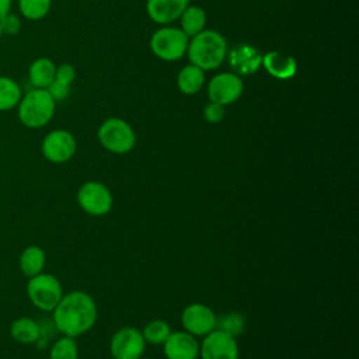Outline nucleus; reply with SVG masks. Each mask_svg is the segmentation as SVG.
<instances>
[{
	"label": "nucleus",
	"instance_id": "nucleus-1",
	"mask_svg": "<svg viewBox=\"0 0 359 359\" xmlns=\"http://www.w3.org/2000/svg\"><path fill=\"white\" fill-rule=\"evenodd\" d=\"M52 311L56 331L72 338L88 332L94 327L98 314L94 299L83 290L63 294Z\"/></svg>",
	"mask_w": 359,
	"mask_h": 359
},
{
	"label": "nucleus",
	"instance_id": "nucleus-2",
	"mask_svg": "<svg viewBox=\"0 0 359 359\" xmlns=\"http://www.w3.org/2000/svg\"><path fill=\"white\" fill-rule=\"evenodd\" d=\"M191 65L199 69L213 70L217 69L227 56V42L224 36L212 29H203L191 38L187 48Z\"/></svg>",
	"mask_w": 359,
	"mask_h": 359
},
{
	"label": "nucleus",
	"instance_id": "nucleus-3",
	"mask_svg": "<svg viewBox=\"0 0 359 359\" xmlns=\"http://www.w3.org/2000/svg\"><path fill=\"white\" fill-rule=\"evenodd\" d=\"M17 107L21 123L36 129L45 126L53 118L56 101L46 88H32L21 97Z\"/></svg>",
	"mask_w": 359,
	"mask_h": 359
},
{
	"label": "nucleus",
	"instance_id": "nucleus-4",
	"mask_svg": "<svg viewBox=\"0 0 359 359\" xmlns=\"http://www.w3.org/2000/svg\"><path fill=\"white\" fill-rule=\"evenodd\" d=\"M101 146L114 154H126L136 144L133 128L121 118H108L98 128Z\"/></svg>",
	"mask_w": 359,
	"mask_h": 359
},
{
	"label": "nucleus",
	"instance_id": "nucleus-5",
	"mask_svg": "<svg viewBox=\"0 0 359 359\" xmlns=\"http://www.w3.org/2000/svg\"><path fill=\"white\" fill-rule=\"evenodd\" d=\"M27 293L31 303L42 310L52 311L63 296V289L59 279L50 273H38L29 278Z\"/></svg>",
	"mask_w": 359,
	"mask_h": 359
},
{
	"label": "nucleus",
	"instance_id": "nucleus-6",
	"mask_svg": "<svg viewBox=\"0 0 359 359\" xmlns=\"http://www.w3.org/2000/svg\"><path fill=\"white\" fill-rule=\"evenodd\" d=\"M188 42L189 38L182 32L181 28L163 27L151 35L150 48L158 59L174 62L184 56Z\"/></svg>",
	"mask_w": 359,
	"mask_h": 359
},
{
	"label": "nucleus",
	"instance_id": "nucleus-7",
	"mask_svg": "<svg viewBox=\"0 0 359 359\" xmlns=\"http://www.w3.org/2000/svg\"><path fill=\"white\" fill-rule=\"evenodd\" d=\"M79 206L90 216H105L114 205L112 192L100 181H87L77 191Z\"/></svg>",
	"mask_w": 359,
	"mask_h": 359
},
{
	"label": "nucleus",
	"instance_id": "nucleus-8",
	"mask_svg": "<svg viewBox=\"0 0 359 359\" xmlns=\"http://www.w3.org/2000/svg\"><path fill=\"white\" fill-rule=\"evenodd\" d=\"M146 349L142 331L135 327H122L109 341V352L114 359H140Z\"/></svg>",
	"mask_w": 359,
	"mask_h": 359
},
{
	"label": "nucleus",
	"instance_id": "nucleus-9",
	"mask_svg": "<svg viewBox=\"0 0 359 359\" xmlns=\"http://www.w3.org/2000/svg\"><path fill=\"white\" fill-rule=\"evenodd\" d=\"M41 149L46 160L55 164H62L74 156L77 143L70 132L65 129H56L43 137Z\"/></svg>",
	"mask_w": 359,
	"mask_h": 359
},
{
	"label": "nucleus",
	"instance_id": "nucleus-10",
	"mask_svg": "<svg viewBox=\"0 0 359 359\" xmlns=\"http://www.w3.org/2000/svg\"><path fill=\"white\" fill-rule=\"evenodd\" d=\"M216 314L203 303H191L181 313V324L194 337H205L216 328Z\"/></svg>",
	"mask_w": 359,
	"mask_h": 359
},
{
	"label": "nucleus",
	"instance_id": "nucleus-11",
	"mask_svg": "<svg viewBox=\"0 0 359 359\" xmlns=\"http://www.w3.org/2000/svg\"><path fill=\"white\" fill-rule=\"evenodd\" d=\"M243 80L233 72L216 74L208 86V95L212 102L223 107L236 102L243 94Z\"/></svg>",
	"mask_w": 359,
	"mask_h": 359
},
{
	"label": "nucleus",
	"instance_id": "nucleus-12",
	"mask_svg": "<svg viewBox=\"0 0 359 359\" xmlns=\"http://www.w3.org/2000/svg\"><path fill=\"white\" fill-rule=\"evenodd\" d=\"M240 349L234 337L219 330H213L203 337L199 345V356L202 359H238Z\"/></svg>",
	"mask_w": 359,
	"mask_h": 359
},
{
	"label": "nucleus",
	"instance_id": "nucleus-13",
	"mask_svg": "<svg viewBox=\"0 0 359 359\" xmlns=\"http://www.w3.org/2000/svg\"><path fill=\"white\" fill-rule=\"evenodd\" d=\"M163 352L167 359H198L199 342L187 331H171L163 344Z\"/></svg>",
	"mask_w": 359,
	"mask_h": 359
},
{
	"label": "nucleus",
	"instance_id": "nucleus-14",
	"mask_svg": "<svg viewBox=\"0 0 359 359\" xmlns=\"http://www.w3.org/2000/svg\"><path fill=\"white\" fill-rule=\"evenodd\" d=\"M262 63V55L251 45L240 43L229 53V65L237 76L254 74Z\"/></svg>",
	"mask_w": 359,
	"mask_h": 359
},
{
	"label": "nucleus",
	"instance_id": "nucleus-15",
	"mask_svg": "<svg viewBox=\"0 0 359 359\" xmlns=\"http://www.w3.org/2000/svg\"><path fill=\"white\" fill-rule=\"evenodd\" d=\"M189 6V0H147L146 10L157 24H168L180 18L182 11Z\"/></svg>",
	"mask_w": 359,
	"mask_h": 359
},
{
	"label": "nucleus",
	"instance_id": "nucleus-16",
	"mask_svg": "<svg viewBox=\"0 0 359 359\" xmlns=\"http://www.w3.org/2000/svg\"><path fill=\"white\" fill-rule=\"evenodd\" d=\"M265 70L275 79L279 80H287L292 79L296 72H297V63L294 57L287 56L282 52L272 50L268 52L262 56V63H261Z\"/></svg>",
	"mask_w": 359,
	"mask_h": 359
},
{
	"label": "nucleus",
	"instance_id": "nucleus-17",
	"mask_svg": "<svg viewBox=\"0 0 359 359\" xmlns=\"http://www.w3.org/2000/svg\"><path fill=\"white\" fill-rule=\"evenodd\" d=\"M76 79V70L72 65L63 63L56 67L55 79L46 88L55 101H63L70 94V86Z\"/></svg>",
	"mask_w": 359,
	"mask_h": 359
},
{
	"label": "nucleus",
	"instance_id": "nucleus-18",
	"mask_svg": "<svg viewBox=\"0 0 359 359\" xmlns=\"http://www.w3.org/2000/svg\"><path fill=\"white\" fill-rule=\"evenodd\" d=\"M56 73L55 63L48 57L35 59L28 69V79L34 88H48Z\"/></svg>",
	"mask_w": 359,
	"mask_h": 359
},
{
	"label": "nucleus",
	"instance_id": "nucleus-19",
	"mask_svg": "<svg viewBox=\"0 0 359 359\" xmlns=\"http://www.w3.org/2000/svg\"><path fill=\"white\" fill-rule=\"evenodd\" d=\"M10 334L20 344H35L41 338V325L29 317H20L13 321Z\"/></svg>",
	"mask_w": 359,
	"mask_h": 359
},
{
	"label": "nucleus",
	"instance_id": "nucleus-20",
	"mask_svg": "<svg viewBox=\"0 0 359 359\" xmlns=\"http://www.w3.org/2000/svg\"><path fill=\"white\" fill-rule=\"evenodd\" d=\"M205 83V73L195 65H188L181 69L177 77V84L181 93L192 95L196 94Z\"/></svg>",
	"mask_w": 359,
	"mask_h": 359
},
{
	"label": "nucleus",
	"instance_id": "nucleus-21",
	"mask_svg": "<svg viewBox=\"0 0 359 359\" xmlns=\"http://www.w3.org/2000/svg\"><path fill=\"white\" fill-rule=\"evenodd\" d=\"M45 261H46V257L43 250L38 245H29L20 255L21 272L25 276L32 278L42 272L45 266Z\"/></svg>",
	"mask_w": 359,
	"mask_h": 359
},
{
	"label": "nucleus",
	"instance_id": "nucleus-22",
	"mask_svg": "<svg viewBox=\"0 0 359 359\" xmlns=\"http://www.w3.org/2000/svg\"><path fill=\"white\" fill-rule=\"evenodd\" d=\"M180 20L182 32L188 38H192L194 35L203 31V27L206 24V14L198 6H188L180 15Z\"/></svg>",
	"mask_w": 359,
	"mask_h": 359
},
{
	"label": "nucleus",
	"instance_id": "nucleus-23",
	"mask_svg": "<svg viewBox=\"0 0 359 359\" xmlns=\"http://www.w3.org/2000/svg\"><path fill=\"white\" fill-rule=\"evenodd\" d=\"M22 97L20 84L7 76H0V111H8L18 105Z\"/></svg>",
	"mask_w": 359,
	"mask_h": 359
},
{
	"label": "nucleus",
	"instance_id": "nucleus-24",
	"mask_svg": "<svg viewBox=\"0 0 359 359\" xmlns=\"http://www.w3.org/2000/svg\"><path fill=\"white\" fill-rule=\"evenodd\" d=\"M230 337L237 338L245 330V318L238 311H230L216 317V328Z\"/></svg>",
	"mask_w": 359,
	"mask_h": 359
},
{
	"label": "nucleus",
	"instance_id": "nucleus-25",
	"mask_svg": "<svg viewBox=\"0 0 359 359\" xmlns=\"http://www.w3.org/2000/svg\"><path fill=\"white\" fill-rule=\"evenodd\" d=\"M170 334H171L170 324L161 318L150 320L142 330V335L146 344H150V345H163Z\"/></svg>",
	"mask_w": 359,
	"mask_h": 359
},
{
	"label": "nucleus",
	"instance_id": "nucleus-26",
	"mask_svg": "<svg viewBox=\"0 0 359 359\" xmlns=\"http://www.w3.org/2000/svg\"><path fill=\"white\" fill-rule=\"evenodd\" d=\"M49 359H79V346L74 338L63 335L50 348Z\"/></svg>",
	"mask_w": 359,
	"mask_h": 359
},
{
	"label": "nucleus",
	"instance_id": "nucleus-27",
	"mask_svg": "<svg viewBox=\"0 0 359 359\" xmlns=\"http://www.w3.org/2000/svg\"><path fill=\"white\" fill-rule=\"evenodd\" d=\"M52 6V0H18L20 13L28 20L43 18Z\"/></svg>",
	"mask_w": 359,
	"mask_h": 359
},
{
	"label": "nucleus",
	"instance_id": "nucleus-28",
	"mask_svg": "<svg viewBox=\"0 0 359 359\" xmlns=\"http://www.w3.org/2000/svg\"><path fill=\"white\" fill-rule=\"evenodd\" d=\"M0 25H1L3 34L15 35L21 29V20H20L18 15H15L13 13H8L3 18H0Z\"/></svg>",
	"mask_w": 359,
	"mask_h": 359
},
{
	"label": "nucleus",
	"instance_id": "nucleus-29",
	"mask_svg": "<svg viewBox=\"0 0 359 359\" xmlns=\"http://www.w3.org/2000/svg\"><path fill=\"white\" fill-rule=\"evenodd\" d=\"M203 118L209 123H219L224 118V107L210 101L203 109Z\"/></svg>",
	"mask_w": 359,
	"mask_h": 359
},
{
	"label": "nucleus",
	"instance_id": "nucleus-30",
	"mask_svg": "<svg viewBox=\"0 0 359 359\" xmlns=\"http://www.w3.org/2000/svg\"><path fill=\"white\" fill-rule=\"evenodd\" d=\"M11 3L13 0H0V18H3L6 14L10 13Z\"/></svg>",
	"mask_w": 359,
	"mask_h": 359
},
{
	"label": "nucleus",
	"instance_id": "nucleus-31",
	"mask_svg": "<svg viewBox=\"0 0 359 359\" xmlns=\"http://www.w3.org/2000/svg\"><path fill=\"white\" fill-rule=\"evenodd\" d=\"M1 35H3V31H1V25H0V38H1Z\"/></svg>",
	"mask_w": 359,
	"mask_h": 359
},
{
	"label": "nucleus",
	"instance_id": "nucleus-32",
	"mask_svg": "<svg viewBox=\"0 0 359 359\" xmlns=\"http://www.w3.org/2000/svg\"><path fill=\"white\" fill-rule=\"evenodd\" d=\"M140 359H151V358H140Z\"/></svg>",
	"mask_w": 359,
	"mask_h": 359
}]
</instances>
